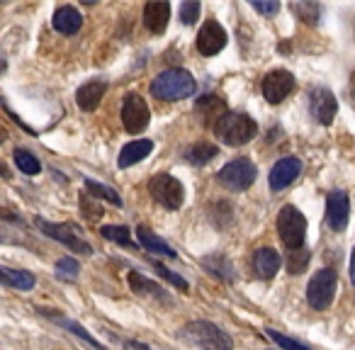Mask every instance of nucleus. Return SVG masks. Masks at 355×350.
Segmentation results:
<instances>
[{"instance_id": "obj_16", "label": "nucleus", "mask_w": 355, "mask_h": 350, "mask_svg": "<svg viewBox=\"0 0 355 350\" xmlns=\"http://www.w3.org/2000/svg\"><path fill=\"white\" fill-rule=\"evenodd\" d=\"M282 261H280V253L275 248H258L253 253V272H256L261 280H272L280 270Z\"/></svg>"}, {"instance_id": "obj_9", "label": "nucleus", "mask_w": 355, "mask_h": 350, "mask_svg": "<svg viewBox=\"0 0 355 350\" xmlns=\"http://www.w3.org/2000/svg\"><path fill=\"white\" fill-rule=\"evenodd\" d=\"M151 122V112H148V105L144 103L141 95L129 93L124 95L122 103V124L129 134H141L144 129Z\"/></svg>"}, {"instance_id": "obj_34", "label": "nucleus", "mask_w": 355, "mask_h": 350, "mask_svg": "<svg viewBox=\"0 0 355 350\" xmlns=\"http://www.w3.org/2000/svg\"><path fill=\"white\" fill-rule=\"evenodd\" d=\"M200 10H202V6H200L198 0H185L183 6H180L178 17H180V22H183V25H193V22L200 17Z\"/></svg>"}, {"instance_id": "obj_24", "label": "nucleus", "mask_w": 355, "mask_h": 350, "mask_svg": "<svg viewBox=\"0 0 355 350\" xmlns=\"http://www.w3.org/2000/svg\"><path fill=\"white\" fill-rule=\"evenodd\" d=\"M40 314H44V316H51V319H54L56 324H61V326H64V329H69V331H71V333H73V335H78V338H83L85 343H90V345H93L95 350H107V348H105L103 343H100V340H95V335H90L88 331H85L83 326L78 324V321L64 319V316H61V314H51V309H40Z\"/></svg>"}, {"instance_id": "obj_22", "label": "nucleus", "mask_w": 355, "mask_h": 350, "mask_svg": "<svg viewBox=\"0 0 355 350\" xmlns=\"http://www.w3.org/2000/svg\"><path fill=\"white\" fill-rule=\"evenodd\" d=\"M0 285L12 287V290H32L35 287V275L27 270H15V268H6L0 265Z\"/></svg>"}, {"instance_id": "obj_23", "label": "nucleus", "mask_w": 355, "mask_h": 350, "mask_svg": "<svg viewBox=\"0 0 355 350\" xmlns=\"http://www.w3.org/2000/svg\"><path fill=\"white\" fill-rule=\"evenodd\" d=\"M129 287H132L137 295H146V297H153V299H161V301L168 299L166 290H163L161 285H156V282L144 277L141 272H137V270L129 272Z\"/></svg>"}, {"instance_id": "obj_8", "label": "nucleus", "mask_w": 355, "mask_h": 350, "mask_svg": "<svg viewBox=\"0 0 355 350\" xmlns=\"http://www.w3.org/2000/svg\"><path fill=\"white\" fill-rule=\"evenodd\" d=\"M336 282H338V277H336V270H331V268H324V270H319L311 277L309 285H306V301H309L311 309H329L336 295Z\"/></svg>"}, {"instance_id": "obj_6", "label": "nucleus", "mask_w": 355, "mask_h": 350, "mask_svg": "<svg viewBox=\"0 0 355 350\" xmlns=\"http://www.w3.org/2000/svg\"><path fill=\"white\" fill-rule=\"evenodd\" d=\"M35 224L42 229V234H44V236H49V238H54V241L64 243L69 251L80 253V256H90V253H93L90 243L85 241L83 236H80V227H76L73 222L54 224V222H46V219H35Z\"/></svg>"}, {"instance_id": "obj_7", "label": "nucleus", "mask_w": 355, "mask_h": 350, "mask_svg": "<svg viewBox=\"0 0 355 350\" xmlns=\"http://www.w3.org/2000/svg\"><path fill=\"white\" fill-rule=\"evenodd\" d=\"M258 178V168L251 158H234L229 161L222 170L217 173V180L224 188L234 190V193H243L248 190Z\"/></svg>"}, {"instance_id": "obj_39", "label": "nucleus", "mask_w": 355, "mask_h": 350, "mask_svg": "<svg viewBox=\"0 0 355 350\" xmlns=\"http://www.w3.org/2000/svg\"><path fill=\"white\" fill-rule=\"evenodd\" d=\"M350 282L355 285V248H353V256H350Z\"/></svg>"}, {"instance_id": "obj_40", "label": "nucleus", "mask_w": 355, "mask_h": 350, "mask_svg": "<svg viewBox=\"0 0 355 350\" xmlns=\"http://www.w3.org/2000/svg\"><path fill=\"white\" fill-rule=\"evenodd\" d=\"M0 178H10V170H8L3 163H0Z\"/></svg>"}, {"instance_id": "obj_11", "label": "nucleus", "mask_w": 355, "mask_h": 350, "mask_svg": "<svg viewBox=\"0 0 355 350\" xmlns=\"http://www.w3.org/2000/svg\"><path fill=\"white\" fill-rule=\"evenodd\" d=\"M227 32H224V27L219 25L217 20H207L202 27H200L198 32V51L202 56H217L219 51L227 46Z\"/></svg>"}, {"instance_id": "obj_38", "label": "nucleus", "mask_w": 355, "mask_h": 350, "mask_svg": "<svg viewBox=\"0 0 355 350\" xmlns=\"http://www.w3.org/2000/svg\"><path fill=\"white\" fill-rule=\"evenodd\" d=\"M124 350H151L146 343H134V340H127L124 343Z\"/></svg>"}, {"instance_id": "obj_13", "label": "nucleus", "mask_w": 355, "mask_h": 350, "mask_svg": "<svg viewBox=\"0 0 355 350\" xmlns=\"http://www.w3.org/2000/svg\"><path fill=\"white\" fill-rule=\"evenodd\" d=\"M309 110H311V117H314L319 124H331L336 117V112H338V103H336L331 90L314 88L309 95Z\"/></svg>"}, {"instance_id": "obj_37", "label": "nucleus", "mask_w": 355, "mask_h": 350, "mask_svg": "<svg viewBox=\"0 0 355 350\" xmlns=\"http://www.w3.org/2000/svg\"><path fill=\"white\" fill-rule=\"evenodd\" d=\"M251 8L253 10H258V12H263V15H275L277 10H280V3H261V0H253L251 3Z\"/></svg>"}, {"instance_id": "obj_3", "label": "nucleus", "mask_w": 355, "mask_h": 350, "mask_svg": "<svg viewBox=\"0 0 355 350\" xmlns=\"http://www.w3.org/2000/svg\"><path fill=\"white\" fill-rule=\"evenodd\" d=\"M188 343H193L200 350H232L234 340L229 333H224L219 326L209 324V321H193L180 331Z\"/></svg>"}, {"instance_id": "obj_10", "label": "nucleus", "mask_w": 355, "mask_h": 350, "mask_svg": "<svg viewBox=\"0 0 355 350\" xmlns=\"http://www.w3.org/2000/svg\"><path fill=\"white\" fill-rule=\"evenodd\" d=\"M292 90H295V76L285 69L270 71V73L263 78V98L270 105H280Z\"/></svg>"}, {"instance_id": "obj_5", "label": "nucleus", "mask_w": 355, "mask_h": 350, "mask_svg": "<svg viewBox=\"0 0 355 350\" xmlns=\"http://www.w3.org/2000/svg\"><path fill=\"white\" fill-rule=\"evenodd\" d=\"M277 234L290 251H300L306 238V217L292 204H285L277 214Z\"/></svg>"}, {"instance_id": "obj_17", "label": "nucleus", "mask_w": 355, "mask_h": 350, "mask_svg": "<svg viewBox=\"0 0 355 350\" xmlns=\"http://www.w3.org/2000/svg\"><path fill=\"white\" fill-rule=\"evenodd\" d=\"M105 93H107V83H105V80H100V78L88 80V83L76 90V103H78V107L85 110V112H93L100 105V100L105 98Z\"/></svg>"}, {"instance_id": "obj_18", "label": "nucleus", "mask_w": 355, "mask_h": 350, "mask_svg": "<svg viewBox=\"0 0 355 350\" xmlns=\"http://www.w3.org/2000/svg\"><path fill=\"white\" fill-rule=\"evenodd\" d=\"M51 25H54L56 32L71 37L83 27V15H80L73 6H61V8H56L54 17H51Z\"/></svg>"}, {"instance_id": "obj_19", "label": "nucleus", "mask_w": 355, "mask_h": 350, "mask_svg": "<svg viewBox=\"0 0 355 350\" xmlns=\"http://www.w3.org/2000/svg\"><path fill=\"white\" fill-rule=\"evenodd\" d=\"M151 151H153L151 139H134V141H129L127 146L119 151V158H117L119 168H129V166H134V163H141Z\"/></svg>"}, {"instance_id": "obj_2", "label": "nucleus", "mask_w": 355, "mask_h": 350, "mask_svg": "<svg viewBox=\"0 0 355 350\" xmlns=\"http://www.w3.org/2000/svg\"><path fill=\"white\" fill-rule=\"evenodd\" d=\"M214 134L227 146H243L258 134V124L256 119L243 112H227L214 124Z\"/></svg>"}, {"instance_id": "obj_29", "label": "nucleus", "mask_w": 355, "mask_h": 350, "mask_svg": "<svg viewBox=\"0 0 355 350\" xmlns=\"http://www.w3.org/2000/svg\"><path fill=\"white\" fill-rule=\"evenodd\" d=\"M12 158H15L17 170H22L25 175H40L42 163H40V158H37L32 151H27V148H15Z\"/></svg>"}, {"instance_id": "obj_1", "label": "nucleus", "mask_w": 355, "mask_h": 350, "mask_svg": "<svg viewBox=\"0 0 355 350\" xmlns=\"http://www.w3.org/2000/svg\"><path fill=\"white\" fill-rule=\"evenodd\" d=\"M198 83H195L193 73L185 69H168L158 73L151 80V95L163 103H178V100L193 98Z\"/></svg>"}, {"instance_id": "obj_25", "label": "nucleus", "mask_w": 355, "mask_h": 350, "mask_svg": "<svg viewBox=\"0 0 355 350\" xmlns=\"http://www.w3.org/2000/svg\"><path fill=\"white\" fill-rule=\"evenodd\" d=\"M217 156H219V146H214L209 141H198L185 148V161L193 163V166H205V163H209Z\"/></svg>"}, {"instance_id": "obj_35", "label": "nucleus", "mask_w": 355, "mask_h": 350, "mask_svg": "<svg viewBox=\"0 0 355 350\" xmlns=\"http://www.w3.org/2000/svg\"><path fill=\"white\" fill-rule=\"evenodd\" d=\"M309 258H311L309 253L302 251V248H300V251H292L290 258H287V268H290L292 275H300V272L306 268V263H309Z\"/></svg>"}, {"instance_id": "obj_26", "label": "nucleus", "mask_w": 355, "mask_h": 350, "mask_svg": "<svg viewBox=\"0 0 355 350\" xmlns=\"http://www.w3.org/2000/svg\"><path fill=\"white\" fill-rule=\"evenodd\" d=\"M198 110L200 112H205L207 122H212V127H214V124L227 114V103H224L219 95H205V98L198 100Z\"/></svg>"}, {"instance_id": "obj_31", "label": "nucleus", "mask_w": 355, "mask_h": 350, "mask_svg": "<svg viewBox=\"0 0 355 350\" xmlns=\"http://www.w3.org/2000/svg\"><path fill=\"white\" fill-rule=\"evenodd\" d=\"M54 270H56V275H59L61 280L73 282L76 277H78V272H80V265H78V261H76V258L64 256V258H59V261H56Z\"/></svg>"}, {"instance_id": "obj_30", "label": "nucleus", "mask_w": 355, "mask_h": 350, "mask_svg": "<svg viewBox=\"0 0 355 350\" xmlns=\"http://www.w3.org/2000/svg\"><path fill=\"white\" fill-rule=\"evenodd\" d=\"M292 12H295L304 25H316L321 17V6L319 3H306V0H302V3H292Z\"/></svg>"}, {"instance_id": "obj_21", "label": "nucleus", "mask_w": 355, "mask_h": 350, "mask_svg": "<svg viewBox=\"0 0 355 350\" xmlns=\"http://www.w3.org/2000/svg\"><path fill=\"white\" fill-rule=\"evenodd\" d=\"M202 268L209 272V275L219 277V280L224 282H234L236 280V270H234V263L229 261L224 253H217V256H205L202 261Z\"/></svg>"}, {"instance_id": "obj_27", "label": "nucleus", "mask_w": 355, "mask_h": 350, "mask_svg": "<svg viewBox=\"0 0 355 350\" xmlns=\"http://www.w3.org/2000/svg\"><path fill=\"white\" fill-rule=\"evenodd\" d=\"M100 234H103L105 241H112V243L124 246V248H137V243L132 241V231H129V227H122V224H105V227L100 229Z\"/></svg>"}, {"instance_id": "obj_32", "label": "nucleus", "mask_w": 355, "mask_h": 350, "mask_svg": "<svg viewBox=\"0 0 355 350\" xmlns=\"http://www.w3.org/2000/svg\"><path fill=\"white\" fill-rule=\"evenodd\" d=\"M151 265H153V270L158 272V275L163 277V280H168L171 282L175 290H180V292H188L190 290V285H188V280H183V277L178 275V272H173V270H168L163 263H158V261H151Z\"/></svg>"}, {"instance_id": "obj_28", "label": "nucleus", "mask_w": 355, "mask_h": 350, "mask_svg": "<svg viewBox=\"0 0 355 350\" xmlns=\"http://www.w3.org/2000/svg\"><path fill=\"white\" fill-rule=\"evenodd\" d=\"M85 190H88V195L93 200H105V202L114 204V207H122V198H119V193L112 188H107V185L95 183V180L85 178Z\"/></svg>"}, {"instance_id": "obj_14", "label": "nucleus", "mask_w": 355, "mask_h": 350, "mask_svg": "<svg viewBox=\"0 0 355 350\" xmlns=\"http://www.w3.org/2000/svg\"><path fill=\"white\" fill-rule=\"evenodd\" d=\"M348 214H350V200L345 193L336 190L326 198V224L334 231H343L348 227Z\"/></svg>"}, {"instance_id": "obj_15", "label": "nucleus", "mask_w": 355, "mask_h": 350, "mask_svg": "<svg viewBox=\"0 0 355 350\" xmlns=\"http://www.w3.org/2000/svg\"><path fill=\"white\" fill-rule=\"evenodd\" d=\"M171 20V3L166 0H151L144 6V25L153 32V35H163Z\"/></svg>"}, {"instance_id": "obj_12", "label": "nucleus", "mask_w": 355, "mask_h": 350, "mask_svg": "<svg viewBox=\"0 0 355 350\" xmlns=\"http://www.w3.org/2000/svg\"><path fill=\"white\" fill-rule=\"evenodd\" d=\"M300 173H302L300 158H295V156L280 158V161H277L275 166L270 168V175H268V183H270V190H272V193H280V190H285L287 185L295 183Z\"/></svg>"}, {"instance_id": "obj_42", "label": "nucleus", "mask_w": 355, "mask_h": 350, "mask_svg": "<svg viewBox=\"0 0 355 350\" xmlns=\"http://www.w3.org/2000/svg\"><path fill=\"white\" fill-rule=\"evenodd\" d=\"M0 243H3V236H0Z\"/></svg>"}, {"instance_id": "obj_41", "label": "nucleus", "mask_w": 355, "mask_h": 350, "mask_svg": "<svg viewBox=\"0 0 355 350\" xmlns=\"http://www.w3.org/2000/svg\"><path fill=\"white\" fill-rule=\"evenodd\" d=\"M6 66H8L6 54H3V51H0V73H3V71H6Z\"/></svg>"}, {"instance_id": "obj_4", "label": "nucleus", "mask_w": 355, "mask_h": 350, "mask_svg": "<svg viewBox=\"0 0 355 350\" xmlns=\"http://www.w3.org/2000/svg\"><path fill=\"white\" fill-rule=\"evenodd\" d=\"M148 195H151L161 207L171 209V212L180 209L185 202L183 183L178 178H173L171 173H156V175L148 180Z\"/></svg>"}, {"instance_id": "obj_33", "label": "nucleus", "mask_w": 355, "mask_h": 350, "mask_svg": "<svg viewBox=\"0 0 355 350\" xmlns=\"http://www.w3.org/2000/svg\"><path fill=\"white\" fill-rule=\"evenodd\" d=\"M268 338L275 340V343L280 345L282 350H311L309 345L300 343V340L290 338V335H282L280 331H272V329H268Z\"/></svg>"}, {"instance_id": "obj_36", "label": "nucleus", "mask_w": 355, "mask_h": 350, "mask_svg": "<svg viewBox=\"0 0 355 350\" xmlns=\"http://www.w3.org/2000/svg\"><path fill=\"white\" fill-rule=\"evenodd\" d=\"M80 212H83L88 219H93V222H95V219L103 217V209H100L98 204L90 202V195H88V193H85L83 198H80Z\"/></svg>"}, {"instance_id": "obj_20", "label": "nucleus", "mask_w": 355, "mask_h": 350, "mask_svg": "<svg viewBox=\"0 0 355 350\" xmlns=\"http://www.w3.org/2000/svg\"><path fill=\"white\" fill-rule=\"evenodd\" d=\"M137 236H139V243H141L148 253H156V256H163V258H173V261L178 258L175 248L168 246V243L163 241L161 236H156L148 227H137Z\"/></svg>"}]
</instances>
